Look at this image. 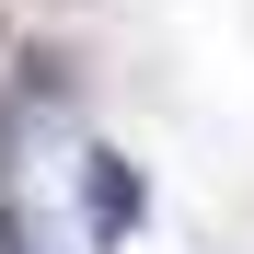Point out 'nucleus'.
<instances>
[{"label": "nucleus", "instance_id": "obj_2", "mask_svg": "<svg viewBox=\"0 0 254 254\" xmlns=\"http://www.w3.org/2000/svg\"><path fill=\"white\" fill-rule=\"evenodd\" d=\"M0 254H23V243H12V208H0Z\"/></svg>", "mask_w": 254, "mask_h": 254}, {"label": "nucleus", "instance_id": "obj_1", "mask_svg": "<svg viewBox=\"0 0 254 254\" xmlns=\"http://www.w3.org/2000/svg\"><path fill=\"white\" fill-rule=\"evenodd\" d=\"M150 185H139V162H127V150H81V231H93V243H127V231H139L150 220V208H139Z\"/></svg>", "mask_w": 254, "mask_h": 254}]
</instances>
